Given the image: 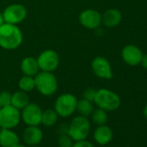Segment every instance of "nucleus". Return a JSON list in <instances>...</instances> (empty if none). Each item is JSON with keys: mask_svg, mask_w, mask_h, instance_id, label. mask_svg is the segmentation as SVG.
<instances>
[{"mask_svg": "<svg viewBox=\"0 0 147 147\" xmlns=\"http://www.w3.org/2000/svg\"><path fill=\"white\" fill-rule=\"evenodd\" d=\"M77 98L72 94H63L56 99L54 109L58 116L67 118L76 111Z\"/></svg>", "mask_w": 147, "mask_h": 147, "instance_id": "nucleus-5", "label": "nucleus"}, {"mask_svg": "<svg viewBox=\"0 0 147 147\" xmlns=\"http://www.w3.org/2000/svg\"><path fill=\"white\" fill-rule=\"evenodd\" d=\"M74 144L73 138L67 133H61L58 138L59 147H72Z\"/></svg>", "mask_w": 147, "mask_h": 147, "instance_id": "nucleus-23", "label": "nucleus"}, {"mask_svg": "<svg viewBox=\"0 0 147 147\" xmlns=\"http://www.w3.org/2000/svg\"><path fill=\"white\" fill-rule=\"evenodd\" d=\"M30 103V98L26 92L17 91L11 94V105L18 109L19 111L23 110Z\"/></svg>", "mask_w": 147, "mask_h": 147, "instance_id": "nucleus-18", "label": "nucleus"}, {"mask_svg": "<svg viewBox=\"0 0 147 147\" xmlns=\"http://www.w3.org/2000/svg\"><path fill=\"white\" fill-rule=\"evenodd\" d=\"M79 22L88 30L97 29L101 24V14L93 9L84 10L79 15Z\"/></svg>", "mask_w": 147, "mask_h": 147, "instance_id": "nucleus-11", "label": "nucleus"}, {"mask_svg": "<svg viewBox=\"0 0 147 147\" xmlns=\"http://www.w3.org/2000/svg\"><path fill=\"white\" fill-rule=\"evenodd\" d=\"M5 23L18 25L23 23L27 17V9L20 4H12L5 7L2 12Z\"/></svg>", "mask_w": 147, "mask_h": 147, "instance_id": "nucleus-7", "label": "nucleus"}, {"mask_svg": "<svg viewBox=\"0 0 147 147\" xmlns=\"http://www.w3.org/2000/svg\"><path fill=\"white\" fill-rule=\"evenodd\" d=\"M94 105L93 102L86 100V99H82L77 101V107H76V111L79 113L80 115L88 117L92 114L94 112Z\"/></svg>", "mask_w": 147, "mask_h": 147, "instance_id": "nucleus-19", "label": "nucleus"}, {"mask_svg": "<svg viewBox=\"0 0 147 147\" xmlns=\"http://www.w3.org/2000/svg\"><path fill=\"white\" fill-rule=\"evenodd\" d=\"M35 85L41 94L51 96L58 88V81L52 72L40 71L35 76Z\"/></svg>", "mask_w": 147, "mask_h": 147, "instance_id": "nucleus-2", "label": "nucleus"}, {"mask_svg": "<svg viewBox=\"0 0 147 147\" xmlns=\"http://www.w3.org/2000/svg\"><path fill=\"white\" fill-rule=\"evenodd\" d=\"M14 147H27V146H25V145H23V144H18V145H16V146H14Z\"/></svg>", "mask_w": 147, "mask_h": 147, "instance_id": "nucleus-30", "label": "nucleus"}, {"mask_svg": "<svg viewBox=\"0 0 147 147\" xmlns=\"http://www.w3.org/2000/svg\"><path fill=\"white\" fill-rule=\"evenodd\" d=\"M11 94L7 91H3L0 93V108L11 105Z\"/></svg>", "mask_w": 147, "mask_h": 147, "instance_id": "nucleus-24", "label": "nucleus"}, {"mask_svg": "<svg viewBox=\"0 0 147 147\" xmlns=\"http://www.w3.org/2000/svg\"><path fill=\"white\" fill-rule=\"evenodd\" d=\"M113 133L112 129L106 125H99L94 132V139L97 144L101 145H105L110 143L113 139Z\"/></svg>", "mask_w": 147, "mask_h": 147, "instance_id": "nucleus-15", "label": "nucleus"}, {"mask_svg": "<svg viewBox=\"0 0 147 147\" xmlns=\"http://www.w3.org/2000/svg\"><path fill=\"white\" fill-rule=\"evenodd\" d=\"M18 88L21 91L30 93L36 88L35 85V77L24 76L18 81Z\"/></svg>", "mask_w": 147, "mask_h": 147, "instance_id": "nucleus-21", "label": "nucleus"}, {"mask_svg": "<svg viewBox=\"0 0 147 147\" xmlns=\"http://www.w3.org/2000/svg\"><path fill=\"white\" fill-rule=\"evenodd\" d=\"M94 75L101 79L110 80L113 78V71L110 62L103 56H96L91 63Z\"/></svg>", "mask_w": 147, "mask_h": 147, "instance_id": "nucleus-10", "label": "nucleus"}, {"mask_svg": "<svg viewBox=\"0 0 147 147\" xmlns=\"http://www.w3.org/2000/svg\"><path fill=\"white\" fill-rule=\"evenodd\" d=\"M18 135L11 129L2 128L0 131V145L2 147H14L19 144Z\"/></svg>", "mask_w": 147, "mask_h": 147, "instance_id": "nucleus-16", "label": "nucleus"}, {"mask_svg": "<svg viewBox=\"0 0 147 147\" xmlns=\"http://www.w3.org/2000/svg\"><path fill=\"white\" fill-rule=\"evenodd\" d=\"M43 137L42 131L38 127V125H28L23 133V139L26 144L36 145L38 144Z\"/></svg>", "mask_w": 147, "mask_h": 147, "instance_id": "nucleus-13", "label": "nucleus"}, {"mask_svg": "<svg viewBox=\"0 0 147 147\" xmlns=\"http://www.w3.org/2000/svg\"><path fill=\"white\" fill-rule=\"evenodd\" d=\"M21 111V119L27 125H39L41 124L42 111L37 104L29 103Z\"/></svg>", "mask_w": 147, "mask_h": 147, "instance_id": "nucleus-9", "label": "nucleus"}, {"mask_svg": "<svg viewBox=\"0 0 147 147\" xmlns=\"http://www.w3.org/2000/svg\"><path fill=\"white\" fill-rule=\"evenodd\" d=\"M40 70L45 72H54L57 69L60 59L58 54L53 49H45L36 58Z\"/></svg>", "mask_w": 147, "mask_h": 147, "instance_id": "nucleus-8", "label": "nucleus"}, {"mask_svg": "<svg viewBox=\"0 0 147 147\" xmlns=\"http://www.w3.org/2000/svg\"><path fill=\"white\" fill-rule=\"evenodd\" d=\"M72 147H94V145L91 142L83 139V140L76 141V143H74Z\"/></svg>", "mask_w": 147, "mask_h": 147, "instance_id": "nucleus-26", "label": "nucleus"}, {"mask_svg": "<svg viewBox=\"0 0 147 147\" xmlns=\"http://www.w3.org/2000/svg\"><path fill=\"white\" fill-rule=\"evenodd\" d=\"M90 122L88 117L78 115L75 117L67 127V134L74 141L86 139L90 132Z\"/></svg>", "mask_w": 147, "mask_h": 147, "instance_id": "nucleus-4", "label": "nucleus"}, {"mask_svg": "<svg viewBox=\"0 0 147 147\" xmlns=\"http://www.w3.org/2000/svg\"><path fill=\"white\" fill-rule=\"evenodd\" d=\"M144 115L145 119H147V105L145 106V107H144Z\"/></svg>", "mask_w": 147, "mask_h": 147, "instance_id": "nucleus-29", "label": "nucleus"}, {"mask_svg": "<svg viewBox=\"0 0 147 147\" xmlns=\"http://www.w3.org/2000/svg\"><path fill=\"white\" fill-rule=\"evenodd\" d=\"M122 59L124 61L130 66H137L140 64L143 53L139 48L135 45H127L125 46L121 52Z\"/></svg>", "mask_w": 147, "mask_h": 147, "instance_id": "nucleus-12", "label": "nucleus"}, {"mask_svg": "<svg viewBox=\"0 0 147 147\" xmlns=\"http://www.w3.org/2000/svg\"><path fill=\"white\" fill-rule=\"evenodd\" d=\"M36 147H38V146H36Z\"/></svg>", "mask_w": 147, "mask_h": 147, "instance_id": "nucleus-31", "label": "nucleus"}, {"mask_svg": "<svg viewBox=\"0 0 147 147\" xmlns=\"http://www.w3.org/2000/svg\"><path fill=\"white\" fill-rule=\"evenodd\" d=\"M94 102L97 105V107L105 111H115L120 106V98L114 92L101 88L96 91V95Z\"/></svg>", "mask_w": 147, "mask_h": 147, "instance_id": "nucleus-3", "label": "nucleus"}, {"mask_svg": "<svg viewBox=\"0 0 147 147\" xmlns=\"http://www.w3.org/2000/svg\"><path fill=\"white\" fill-rule=\"evenodd\" d=\"M5 24V19H4V16H3V13L0 11V26L2 24Z\"/></svg>", "mask_w": 147, "mask_h": 147, "instance_id": "nucleus-28", "label": "nucleus"}, {"mask_svg": "<svg viewBox=\"0 0 147 147\" xmlns=\"http://www.w3.org/2000/svg\"><path fill=\"white\" fill-rule=\"evenodd\" d=\"M122 19L121 13L116 9H109L101 15V24L108 28H113L119 24Z\"/></svg>", "mask_w": 147, "mask_h": 147, "instance_id": "nucleus-17", "label": "nucleus"}, {"mask_svg": "<svg viewBox=\"0 0 147 147\" xmlns=\"http://www.w3.org/2000/svg\"><path fill=\"white\" fill-rule=\"evenodd\" d=\"M140 64L143 66V67H144L145 69H147V55H143Z\"/></svg>", "mask_w": 147, "mask_h": 147, "instance_id": "nucleus-27", "label": "nucleus"}, {"mask_svg": "<svg viewBox=\"0 0 147 147\" xmlns=\"http://www.w3.org/2000/svg\"><path fill=\"white\" fill-rule=\"evenodd\" d=\"M21 120V112L11 105L0 108V127L12 129Z\"/></svg>", "mask_w": 147, "mask_h": 147, "instance_id": "nucleus-6", "label": "nucleus"}, {"mask_svg": "<svg viewBox=\"0 0 147 147\" xmlns=\"http://www.w3.org/2000/svg\"><path fill=\"white\" fill-rule=\"evenodd\" d=\"M96 91L95 89L94 88H88L84 91L82 96H83V99H86L91 102H94V98H95V95H96Z\"/></svg>", "mask_w": 147, "mask_h": 147, "instance_id": "nucleus-25", "label": "nucleus"}, {"mask_svg": "<svg viewBox=\"0 0 147 147\" xmlns=\"http://www.w3.org/2000/svg\"><path fill=\"white\" fill-rule=\"evenodd\" d=\"M20 67L24 76H28L32 77H35L41 71L36 58L32 56H27L24 58L21 61Z\"/></svg>", "mask_w": 147, "mask_h": 147, "instance_id": "nucleus-14", "label": "nucleus"}, {"mask_svg": "<svg viewBox=\"0 0 147 147\" xmlns=\"http://www.w3.org/2000/svg\"><path fill=\"white\" fill-rule=\"evenodd\" d=\"M93 121L100 125H105L107 121V111L98 108L96 110H94V112L91 114Z\"/></svg>", "mask_w": 147, "mask_h": 147, "instance_id": "nucleus-22", "label": "nucleus"}, {"mask_svg": "<svg viewBox=\"0 0 147 147\" xmlns=\"http://www.w3.org/2000/svg\"><path fill=\"white\" fill-rule=\"evenodd\" d=\"M58 120V114L55 111V109H47L42 112V121L41 124H42L45 126H53L56 124Z\"/></svg>", "mask_w": 147, "mask_h": 147, "instance_id": "nucleus-20", "label": "nucleus"}, {"mask_svg": "<svg viewBox=\"0 0 147 147\" xmlns=\"http://www.w3.org/2000/svg\"><path fill=\"white\" fill-rule=\"evenodd\" d=\"M23 32L18 25L5 23L0 26V47L4 49H16L23 43Z\"/></svg>", "mask_w": 147, "mask_h": 147, "instance_id": "nucleus-1", "label": "nucleus"}]
</instances>
